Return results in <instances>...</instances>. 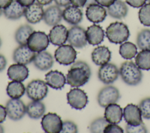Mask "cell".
I'll use <instances>...</instances> for the list:
<instances>
[{
	"label": "cell",
	"instance_id": "1",
	"mask_svg": "<svg viewBox=\"0 0 150 133\" xmlns=\"http://www.w3.org/2000/svg\"><path fill=\"white\" fill-rule=\"evenodd\" d=\"M91 74L90 66L85 62L79 60L73 64L69 70L67 83L72 87H79L86 84Z\"/></svg>",
	"mask_w": 150,
	"mask_h": 133
},
{
	"label": "cell",
	"instance_id": "2",
	"mask_svg": "<svg viewBox=\"0 0 150 133\" xmlns=\"http://www.w3.org/2000/svg\"><path fill=\"white\" fill-rule=\"evenodd\" d=\"M120 74L122 81L129 86L139 84L142 78L141 69L132 61H126L121 64Z\"/></svg>",
	"mask_w": 150,
	"mask_h": 133
},
{
	"label": "cell",
	"instance_id": "3",
	"mask_svg": "<svg viewBox=\"0 0 150 133\" xmlns=\"http://www.w3.org/2000/svg\"><path fill=\"white\" fill-rule=\"evenodd\" d=\"M105 33L108 40L115 44H121L127 41L129 36L128 26L120 22L110 23L106 28Z\"/></svg>",
	"mask_w": 150,
	"mask_h": 133
},
{
	"label": "cell",
	"instance_id": "4",
	"mask_svg": "<svg viewBox=\"0 0 150 133\" xmlns=\"http://www.w3.org/2000/svg\"><path fill=\"white\" fill-rule=\"evenodd\" d=\"M28 97L34 101H40L45 98L48 93V87L46 82L39 79L31 81L26 88Z\"/></svg>",
	"mask_w": 150,
	"mask_h": 133
},
{
	"label": "cell",
	"instance_id": "5",
	"mask_svg": "<svg viewBox=\"0 0 150 133\" xmlns=\"http://www.w3.org/2000/svg\"><path fill=\"white\" fill-rule=\"evenodd\" d=\"M54 59L59 64L68 66L73 64L77 57V52L70 45H62L57 47L54 55Z\"/></svg>",
	"mask_w": 150,
	"mask_h": 133
},
{
	"label": "cell",
	"instance_id": "6",
	"mask_svg": "<svg viewBox=\"0 0 150 133\" xmlns=\"http://www.w3.org/2000/svg\"><path fill=\"white\" fill-rule=\"evenodd\" d=\"M120 98L118 89L113 86L102 88L97 95V102L101 107H106L110 104L116 103Z\"/></svg>",
	"mask_w": 150,
	"mask_h": 133
},
{
	"label": "cell",
	"instance_id": "7",
	"mask_svg": "<svg viewBox=\"0 0 150 133\" xmlns=\"http://www.w3.org/2000/svg\"><path fill=\"white\" fill-rule=\"evenodd\" d=\"M49 36L42 31H33L29 36L27 45L32 51L40 52L45 50L49 45Z\"/></svg>",
	"mask_w": 150,
	"mask_h": 133
},
{
	"label": "cell",
	"instance_id": "8",
	"mask_svg": "<svg viewBox=\"0 0 150 133\" xmlns=\"http://www.w3.org/2000/svg\"><path fill=\"white\" fill-rule=\"evenodd\" d=\"M66 96L67 103L76 110H82L88 102L86 93L77 87L71 89Z\"/></svg>",
	"mask_w": 150,
	"mask_h": 133
},
{
	"label": "cell",
	"instance_id": "9",
	"mask_svg": "<svg viewBox=\"0 0 150 133\" xmlns=\"http://www.w3.org/2000/svg\"><path fill=\"white\" fill-rule=\"evenodd\" d=\"M41 125L46 133H59L62 128L63 122L60 117L57 114L49 112L43 115Z\"/></svg>",
	"mask_w": 150,
	"mask_h": 133
},
{
	"label": "cell",
	"instance_id": "10",
	"mask_svg": "<svg viewBox=\"0 0 150 133\" xmlns=\"http://www.w3.org/2000/svg\"><path fill=\"white\" fill-rule=\"evenodd\" d=\"M67 41L70 45L81 49L87 44L86 30L84 28L77 25H73L68 30Z\"/></svg>",
	"mask_w": 150,
	"mask_h": 133
},
{
	"label": "cell",
	"instance_id": "11",
	"mask_svg": "<svg viewBox=\"0 0 150 133\" xmlns=\"http://www.w3.org/2000/svg\"><path fill=\"white\" fill-rule=\"evenodd\" d=\"M26 105L19 98H11L6 104V110L8 117L13 121L22 119L26 113Z\"/></svg>",
	"mask_w": 150,
	"mask_h": 133
},
{
	"label": "cell",
	"instance_id": "12",
	"mask_svg": "<svg viewBox=\"0 0 150 133\" xmlns=\"http://www.w3.org/2000/svg\"><path fill=\"white\" fill-rule=\"evenodd\" d=\"M120 70L113 63H107L100 66L98 71V78L104 84L113 83L118 77Z\"/></svg>",
	"mask_w": 150,
	"mask_h": 133
},
{
	"label": "cell",
	"instance_id": "13",
	"mask_svg": "<svg viewBox=\"0 0 150 133\" xmlns=\"http://www.w3.org/2000/svg\"><path fill=\"white\" fill-rule=\"evenodd\" d=\"M36 53L32 51L27 45H20L13 52V60L16 63L28 64L33 62Z\"/></svg>",
	"mask_w": 150,
	"mask_h": 133
},
{
	"label": "cell",
	"instance_id": "14",
	"mask_svg": "<svg viewBox=\"0 0 150 133\" xmlns=\"http://www.w3.org/2000/svg\"><path fill=\"white\" fill-rule=\"evenodd\" d=\"M123 117L125 122L131 125L137 126L142 122L139 107L134 104H128L123 110Z\"/></svg>",
	"mask_w": 150,
	"mask_h": 133
},
{
	"label": "cell",
	"instance_id": "15",
	"mask_svg": "<svg viewBox=\"0 0 150 133\" xmlns=\"http://www.w3.org/2000/svg\"><path fill=\"white\" fill-rule=\"evenodd\" d=\"M86 15L87 19L94 23L102 22L107 15V10L104 6L96 3L86 7Z\"/></svg>",
	"mask_w": 150,
	"mask_h": 133
},
{
	"label": "cell",
	"instance_id": "16",
	"mask_svg": "<svg viewBox=\"0 0 150 133\" xmlns=\"http://www.w3.org/2000/svg\"><path fill=\"white\" fill-rule=\"evenodd\" d=\"M50 42L55 46L64 44L67 40L68 30L63 25L57 24L53 26L48 35Z\"/></svg>",
	"mask_w": 150,
	"mask_h": 133
},
{
	"label": "cell",
	"instance_id": "17",
	"mask_svg": "<svg viewBox=\"0 0 150 133\" xmlns=\"http://www.w3.org/2000/svg\"><path fill=\"white\" fill-rule=\"evenodd\" d=\"M44 10L43 5L38 2H34L25 7L24 16L26 21L32 24L39 23L43 18Z\"/></svg>",
	"mask_w": 150,
	"mask_h": 133
},
{
	"label": "cell",
	"instance_id": "18",
	"mask_svg": "<svg viewBox=\"0 0 150 133\" xmlns=\"http://www.w3.org/2000/svg\"><path fill=\"white\" fill-rule=\"evenodd\" d=\"M63 11L59 6L51 5L44 11L43 21L45 23L50 26H53L59 24L63 18Z\"/></svg>",
	"mask_w": 150,
	"mask_h": 133
},
{
	"label": "cell",
	"instance_id": "19",
	"mask_svg": "<svg viewBox=\"0 0 150 133\" xmlns=\"http://www.w3.org/2000/svg\"><path fill=\"white\" fill-rule=\"evenodd\" d=\"M63 18L69 24L77 25L80 23L83 19V12L77 6L68 5L63 11Z\"/></svg>",
	"mask_w": 150,
	"mask_h": 133
},
{
	"label": "cell",
	"instance_id": "20",
	"mask_svg": "<svg viewBox=\"0 0 150 133\" xmlns=\"http://www.w3.org/2000/svg\"><path fill=\"white\" fill-rule=\"evenodd\" d=\"M33 64L36 69L41 71H46L51 69L54 63L52 55L46 52L42 51L38 52L33 60Z\"/></svg>",
	"mask_w": 150,
	"mask_h": 133
},
{
	"label": "cell",
	"instance_id": "21",
	"mask_svg": "<svg viewBox=\"0 0 150 133\" xmlns=\"http://www.w3.org/2000/svg\"><path fill=\"white\" fill-rule=\"evenodd\" d=\"M7 75L8 78L12 80L23 81L29 76V70L25 64L15 63L8 67Z\"/></svg>",
	"mask_w": 150,
	"mask_h": 133
},
{
	"label": "cell",
	"instance_id": "22",
	"mask_svg": "<svg viewBox=\"0 0 150 133\" xmlns=\"http://www.w3.org/2000/svg\"><path fill=\"white\" fill-rule=\"evenodd\" d=\"M47 85L53 89H62L64 87L66 79L63 73L58 70H50L45 74Z\"/></svg>",
	"mask_w": 150,
	"mask_h": 133
},
{
	"label": "cell",
	"instance_id": "23",
	"mask_svg": "<svg viewBox=\"0 0 150 133\" xmlns=\"http://www.w3.org/2000/svg\"><path fill=\"white\" fill-rule=\"evenodd\" d=\"M87 42L91 45L95 46L100 44L104 38V31L98 25L93 24L88 26L86 30Z\"/></svg>",
	"mask_w": 150,
	"mask_h": 133
},
{
	"label": "cell",
	"instance_id": "24",
	"mask_svg": "<svg viewBox=\"0 0 150 133\" xmlns=\"http://www.w3.org/2000/svg\"><path fill=\"white\" fill-rule=\"evenodd\" d=\"M122 117L123 110L120 105L112 103L105 107L104 118L108 123L118 124L122 121Z\"/></svg>",
	"mask_w": 150,
	"mask_h": 133
},
{
	"label": "cell",
	"instance_id": "25",
	"mask_svg": "<svg viewBox=\"0 0 150 133\" xmlns=\"http://www.w3.org/2000/svg\"><path fill=\"white\" fill-rule=\"evenodd\" d=\"M111 53L105 46H99L96 47L91 53L93 62L97 66L105 64L110 60Z\"/></svg>",
	"mask_w": 150,
	"mask_h": 133
},
{
	"label": "cell",
	"instance_id": "26",
	"mask_svg": "<svg viewBox=\"0 0 150 133\" xmlns=\"http://www.w3.org/2000/svg\"><path fill=\"white\" fill-rule=\"evenodd\" d=\"M128 8L126 4L121 0H115L110 6L107 7L108 14L114 19H122L128 13Z\"/></svg>",
	"mask_w": 150,
	"mask_h": 133
},
{
	"label": "cell",
	"instance_id": "27",
	"mask_svg": "<svg viewBox=\"0 0 150 133\" xmlns=\"http://www.w3.org/2000/svg\"><path fill=\"white\" fill-rule=\"evenodd\" d=\"M25 9V6L21 5L16 0H13L9 6L3 9V13L8 19L16 20L24 15Z\"/></svg>",
	"mask_w": 150,
	"mask_h": 133
},
{
	"label": "cell",
	"instance_id": "28",
	"mask_svg": "<svg viewBox=\"0 0 150 133\" xmlns=\"http://www.w3.org/2000/svg\"><path fill=\"white\" fill-rule=\"evenodd\" d=\"M46 111L45 105L40 101H34L30 102L26 107L28 115L32 119H39L43 117Z\"/></svg>",
	"mask_w": 150,
	"mask_h": 133
},
{
	"label": "cell",
	"instance_id": "29",
	"mask_svg": "<svg viewBox=\"0 0 150 133\" xmlns=\"http://www.w3.org/2000/svg\"><path fill=\"white\" fill-rule=\"evenodd\" d=\"M25 87L21 81H12L6 87V93L11 98H20L25 93Z\"/></svg>",
	"mask_w": 150,
	"mask_h": 133
},
{
	"label": "cell",
	"instance_id": "30",
	"mask_svg": "<svg viewBox=\"0 0 150 133\" xmlns=\"http://www.w3.org/2000/svg\"><path fill=\"white\" fill-rule=\"evenodd\" d=\"M33 32V29L31 26L28 24L22 25L15 31V39L19 45H27L28 39Z\"/></svg>",
	"mask_w": 150,
	"mask_h": 133
},
{
	"label": "cell",
	"instance_id": "31",
	"mask_svg": "<svg viewBox=\"0 0 150 133\" xmlns=\"http://www.w3.org/2000/svg\"><path fill=\"white\" fill-rule=\"evenodd\" d=\"M119 53L124 59H132L137 54V46L132 42H124L120 46Z\"/></svg>",
	"mask_w": 150,
	"mask_h": 133
},
{
	"label": "cell",
	"instance_id": "32",
	"mask_svg": "<svg viewBox=\"0 0 150 133\" xmlns=\"http://www.w3.org/2000/svg\"><path fill=\"white\" fill-rule=\"evenodd\" d=\"M135 64L142 70H150V49L141 50L135 58Z\"/></svg>",
	"mask_w": 150,
	"mask_h": 133
},
{
	"label": "cell",
	"instance_id": "33",
	"mask_svg": "<svg viewBox=\"0 0 150 133\" xmlns=\"http://www.w3.org/2000/svg\"><path fill=\"white\" fill-rule=\"evenodd\" d=\"M136 42L139 49H150V29L141 30L137 34Z\"/></svg>",
	"mask_w": 150,
	"mask_h": 133
},
{
	"label": "cell",
	"instance_id": "34",
	"mask_svg": "<svg viewBox=\"0 0 150 133\" xmlns=\"http://www.w3.org/2000/svg\"><path fill=\"white\" fill-rule=\"evenodd\" d=\"M139 20L143 25L150 26V3L144 4L138 12Z\"/></svg>",
	"mask_w": 150,
	"mask_h": 133
},
{
	"label": "cell",
	"instance_id": "35",
	"mask_svg": "<svg viewBox=\"0 0 150 133\" xmlns=\"http://www.w3.org/2000/svg\"><path fill=\"white\" fill-rule=\"evenodd\" d=\"M108 122L104 117H98L93 120L90 125V131L93 133L104 132V129Z\"/></svg>",
	"mask_w": 150,
	"mask_h": 133
},
{
	"label": "cell",
	"instance_id": "36",
	"mask_svg": "<svg viewBox=\"0 0 150 133\" xmlns=\"http://www.w3.org/2000/svg\"><path fill=\"white\" fill-rule=\"evenodd\" d=\"M138 107L140 108L142 117L145 119H150V97H146L142 99L139 103Z\"/></svg>",
	"mask_w": 150,
	"mask_h": 133
},
{
	"label": "cell",
	"instance_id": "37",
	"mask_svg": "<svg viewBox=\"0 0 150 133\" xmlns=\"http://www.w3.org/2000/svg\"><path fill=\"white\" fill-rule=\"evenodd\" d=\"M78 128L76 124L71 121H65L63 122L62 128L60 132L62 133H76Z\"/></svg>",
	"mask_w": 150,
	"mask_h": 133
},
{
	"label": "cell",
	"instance_id": "38",
	"mask_svg": "<svg viewBox=\"0 0 150 133\" xmlns=\"http://www.w3.org/2000/svg\"><path fill=\"white\" fill-rule=\"evenodd\" d=\"M125 131L127 133H145L148 132V130L144 123L142 122L141 124L137 126H132L127 124V125L125 126Z\"/></svg>",
	"mask_w": 150,
	"mask_h": 133
},
{
	"label": "cell",
	"instance_id": "39",
	"mask_svg": "<svg viewBox=\"0 0 150 133\" xmlns=\"http://www.w3.org/2000/svg\"><path fill=\"white\" fill-rule=\"evenodd\" d=\"M104 133H122L124 132L123 129L118 125L117 124H112L110 123L108 124L104 129Z\"/></svg>",
	"mask_w": 150,
	"mask_h": 133
},
{
	"label": "cell",
	"instance_id": "40",
	"mask_svg": "<svg viewBox=\"0 0 150 133\" xmlns=\"http://www.w3.org/2000/svg\"><path fill=\"white\" fill-rule=\"evenodd\" d=\"M146 0H125L127 4L133 8H139L145 4Z\"/></svg>",
	"mask_w": 150,
	"mask_h": 133
},
{
	"label": "cell",
	"instance_id": "41",
	"mask_svg": "<svg viewBox=\"0 0 150 133\" xmlns=\"http://www.w3.org/2000/svg\"><path fill=\"white\" fill-rule=\"evenodd\" d=\"M87 0H70V3L72 4V5L81 8L84 7L86 4Z\"/></svg>",
	"mask_w": 150,
	"mask_h": 133
},
{
	"label": "cell",
	"instance_id": "42",
	"mask_svg": "<svg viewBox=\"0 0 150 133\" xmlns=\"http://www.w3.org/2000/svg\"><path fill=\"white\" fill-rule=\"evenodd\" d=\"M6 115L7 113L6 108L0 104V123L3 122L5 120Z\"/></svg>",
	"mask_w": 150,
	"mask_h": 133
},
{
	"label": "cell",
	"instance_id": "43",
	"mask_svg": "<svg viewBox=\"0 0 150 133\" xmlns=\"http://www.w3.org/2000/svg\"><path fill=\"white\" fill-rule=\"evenodd\" d=\"M115 0H96V2L103 6L108 7L112 4Z\"/></svg>",
	"mask_w": 150,
	"mask_h": 133
},
{
	"label": "cell",
	"instance_id": "44",
	"mask_svg": "<svg viewBox=\"0 0 150 133\" xmlns=\"http://www.w3.org/2000/svg\"><path fill=\"white\" fill-rule=\"evenodd\" d=\"M7 64V61L5 56L0 54V72L3 71Z\"/></svg>",
	"mask_w": 150,
	"mask_h": 133
},
{
	"label": "cell",
	"instance_id": "45",
	"mask_svg": "<svg viewBox=\"0 0 150 133\" xmlns=\"http://www.w3.org/2000/svg\"><path fill=\"white\" fill-rule=\"evenodd\" d=\"M55 4L59 6H67L69 5L70 3V0H54Z\"/></svg>",
	"mask_w": 150,
	"mask_h": 133
},
{
	"label": "cell",
	"instance_id": "46",
	"mask_svg": "<svg viewBox=\"0 0 150 133\" xmlns=\"http://www.w3.org/2000/svg\"><path fill=\"white\" fill-rule=\"evenodd\" d=\"M13 0H0V8L5 9L7 8L13 2Z\"/></svg>",
	"mask_w": 150,
	"mask_h": 133
},
{
	"label": "cell",
	"instance_id": "47",
	"mask_svg": "<svg viewBox=\"0 0 150 133\" xmlns=\"http://www.w3.org/2000/svg\"><path fill=\"white\" fill-rule=\"evenodd\" d=\"M21 5L26 7L35 2V0H16Z\"/></svg>",
	"mask_w": 150,
	"mask_h": 133
},
{
	"label": "cell",
	"instance_id": "48",
	"mask_svg": "<svg viewBox=\"0 0 150 133\" xmlns=\"http://www.w3.org/2000/svg\"><path fill=\"white\" fill-rule=\"evenodd\" d=\"M37 2L42 5H47L52 2L53 0H36Z\"/></svg>",
	"mask_w": 150,
	"mask_h": 133
},
{
	"label": "cell",
	"instance_id": "49",
	"mask_svg": "<svg viewBox=\"0 0 150 133\" xmlns=\"http://www.w3.org/2000/svg\"><path fill=\"white\" fill-rule=\"evenodd\" d=\"M97 3L96 0H87V2H86V4L85 5V6H87L91 4H96Z\"/></svg>",
	"mask_w": 150,
	"mask_h": 133
},
{
	"label": "cell",
	"instance_id": "50",
	"mask_svg": "<svg viewBox=\"0 0 150 133\" xmlns=\"http://www.w3.org/2000/svg\"><path fill=\"white\" fill-rule=\"evenodd\" d=\"M4 132V128L2 127V125L0 124V132Z\"/></svg>",
	"mask_w": 150,
	"mask_h": 133
},
{
	"label": "cell",
	"instance_id": "51",
	"mask_svg": "<svg viewBox=\"0 0 150 133\" xmlns=\"http://www.w3.org/2000/svg\"><path fill=\"white\" fill-rule=\"evenodd\" d=\"M3 13V10L1 9V8H0V16H1V15Z\"/></svg>",
	"mask_w": 150,
	"mask_h": 133
},
{
	"label": "cell",
	"instance_id": "52",
	"mask_svg": "<svg viewBox=\"0 0 150 133\" xmlns=\"http://www.w3.org/2000/svg\"><path fill=\"white\" fill-rule=\"evenodd\" d=\"M1 45H2V40H1V37H0V47H1Z\"/></svg>",
	"mask_w": 150,
	"mask_h": 133
},
{
	"label": "cell",
	"instance_id": "53",
	"mask_svg": "<svg viewBox=\"0 0 150 133\" xmlns=\"http://www.w3.org/2000/svg\"><path fill=\"white\" fill-rule=\"evenodd\" d=\"M146 1H148L149 3H150V0H146Z\"/></svg>",
	"mask_w": 150,
	"mask_h": 133
}]
</instances>
